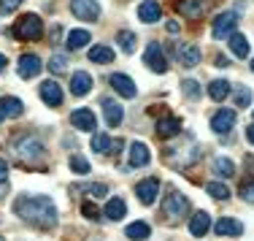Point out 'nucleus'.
<instances>
[{"mask_svg":"<svg viewBox=\"0 0 254 241\" xmlns=\"http://www.w3.org/2000/svg\"><path fill=\"white\" fill-rule=\"evenodd\" d=\"M14 214L19 220H25L27 225L49 231L57 225V206L52 203V198L46 195H22L14 201Z\"/></svg>","mask_w":254,"mask_h":241,"instance_id":"nucleus-1","label":"nucleus"},{"mask_svg":"<svg viewBox=\"0 0 254 241\" xmlns=\"http://www.w3.org/2000/svg\"><path fill=\"white\" fill-rule=\"evenodd\" d=\"M11 149H14L16 160L25 162V165H44V160H46V147L33 133L14 136L11 138Z\"/></svg>","mask_w":254,"mask_h":241,"instance_id":"nucleus-2","label":"nucleus"},{"mask_svg":"<svg viewBox=\"0 0 254 241\" xmlns=\"http://www.w3.org/2000/svg\"><path fill=\"white\" fill-rule=\"evenodd\" d=\"M162 212H165L168 222H181L187 214H190V201H187V195H181L179 190H168L165 201H162Z\"/></svg>","mask_w":254,"mask_h":241,"instance_id":"nucleus-3","label":"nucleus"},{"mask_svg":"<svg viewBox=\"0 0 254 241\" xmlns=\"http://www.w3.org/2000/svg\"><path fill=\"white\" fill-rule=\"evenodd\" d=\"M14 35L19 41H38L44 35V22L38 14H25L19 16V22L14 25Z\"/></svg>","mask_w":254,"mask_h":241,"instance_id":"nucleus-4","label":"nucleus"},{"mask_svg":"<svg viewBox=\"0 0 254 241\" xmlns=\"http://www.w3.org/2000/svg\"><path fill=\"white\" fill-rule=\"evenodd\" d=\"M235 25H238V16H235V11H225V14L214 16L211 33H214V38H227V35L235 33Z\"/></svg>","mask_w":254,"mask_h":241,"instance_id":"nucleus-5","label":"nucleus"},{"mask_svg":"<svg viewBox=\"0 0 254 241\" xmlns=\"http://www.w3.org/2000/svg\"><path fill=\"white\" fill-rule=\"evenodd\" d=\"M143 63H146L149 68L154 71V74H165V71H168V60H165V52H162V46L157 44V41H152V44H149L146 54H143Z\"/></svg>","mask_w":254,"mask_h":241,"instance_id":"nucleus-6","label":"nucleus"},{"mask_svg":"<svg viewBox=\"0 0 254 241\" xmlns=\"http://www.w3.org/2000/svg\"><path fill=\"white\" fill-rule=\"evenodd\" d=\"M70 11L84 22H95L100 16V5L95 0H70Z\"/></svg>","mask_w":254,"mask_h":241,"instance_id":"nucleus-7","label":"nucleus"},{"mask_svg":"<svg viewBox=\"0 0 254 241\" xmlns=\"http://www.w3.org/2000/svg\"><path fill=\"white\" fill-rule=\"evenodd\" d=\"M41 68H44V63H41L38 54H22L19 63H16V74H19L22 79H33V76H38Z\"/></svg>","mask_w":254,"mask_h":241,"instance_id":"nucleus-8","label":"nucleus"},{"mask_svg":"<svg viewBox=\"0 0 254 241\" xmlns=\"http://www.w3.org/2000/svg\"><path fill=\"white\" fill-rule=\"evenodd\" d=\"M235 119H238V114H235V108H222V111L214 114V119H211V128H214V133L225 136L233 130Z\"/></svg>","mask_w":254,"mask_h":241,"instance_id":"nucleus-9","label":"nucleus"},{"mask_svg":"<svg viewBox=\"0 0 254 241\" xmlns=\"http://www.w3.org/2000/svg\"><path fill=\"white\" fill-rule=\"evenodd\" d=\"M108 84H111V89H117L122 98H135L138 95V89H135V81L130 79V76H125V74H111L108 76Z\"/></svg>","mask_w":254,"mask_h":241,"instance_id":"nucleus-10","label":"nucleus"},{"mask_svg":"<svg viewBox=\"0 0 254 241\" xmlns=\"http://www.w3.org/2000/svg\"><path fill=\"white\" fill-rule=\"evenodd\" d=\"M70 125H73L76 130L92 133V130L98 128V119H95V114L89 111V108H76V111H70Z\"/></svg>","mask_w":254,"mask_h":241,"instance_id":"nucleus-11","label":"nucleus"},{"mask_svg":"<svg viewBox=\"0 0 254 241\" xmlns=\"http://www.w3.org/2000/svg\"><path fill=\"white\" fill-rule=\"evenodd\" d=\"M100 106H103V114H106V125H108V128H119L122 119H125L122 106H119L117 100H111V98H103Z\"/></svg>","mask_w":254,"mask_h":241,"instance_id":"nucleus-12","label":"nucleus"},{"mask_svg":"<svg viewBox=\"0 0 254 241\" xmlns=\"http://www.w3.org/2000/svg\"><path fill=\"white\" fill-rule=\"evenodd\" d=\"M41 92V100H44L46 106H60L63 103V87H60L57 81H44L38 87Z\"/></svg>","mask_w":254,"mask_h":241,"instance_id":"nucleus-13","label":"nucleus"},{"mask_svg":"<svg viewBox=\"0 0 254 241\" xmlns=\"http://www.w3.org/2000/svg\"><path fill=\"white\" fill-rule=\"evenodd\" d=\"M25 111V106H22L19 98H11V95H5V98H0V122H5V119H14L19 117V114Z\"/></svg>","mask_w":254,"mask_h":241,"instance_id":"nucleus-14","label":"nucleus"},{"mask_svg":"<svg viewBox=\"0 0 254 241\" xmlns=\"http://www.w3.org/2000/svg\"><path fill=\"white\" fill-rule=\"evenodd\" d=\"M157 192H160V182L157 179H143V182L135 184V195L141 198V203H154Z\"/></svg>","mask_w":254,"mask_h":241,"instance_id":"nucleus-15","label":"nucleus"},{"mask_svg":"<svg viewBox=\"0 0 254 241\" xmlns=\"http://www.w3.org/2000/svg\"><path fill=\"white\" fill-rule=\"evenodd\" d=\"M149 160H152V152H149L146 144L132 141L130 144V165L132 168H143V165H149Z\"/></svg>","mask_w":254,"mask_h":241,"instance_id":"nucleus-16","label":"nucleus"},{"mask_svg":"<svg viewBox=\"0 0 254 241\" xmlns=\"http://www.w3.org/2000/svg\"><path fill=\"white\" fill-rule=\"evenodd\" d=\"M214 233L216 236H241L244 233V225L233 217H222V220L214 222Z\"/></svg>","mask_w":254,"mask_h":241,"instance_id":"nucleus-17","label":"nucleus"},{"mask_svg":"<svg viewBox=\"0 0 254 241\" xmlns=\"http://www.w3.org/2000/svg\"><path fill=\"white\" fill-rule=\"evenodd\" d=\"M200 49L197 46H192V44H179V60H181V65L184 68H195L197 63H200Z\"/></svg>","mask_w":254,"mask_h":241,"instance_id":"nucleus-18","label":"nucleus"},{"mask_svg":"<svg viewBox=\"0 0 254 241\" xmlns=\"http://www.w3.org/2000/svg\"><path fill=\"white\" fill-rule=\"evenodd\" d=\"M208 228H211V217L205 214V212H195L192 214V220H190V233L195 239H203L205 233H208Z\"/></svg>","mask_w":254,"mask_h":241,"instance_id":"nucleus-19","label":"nucleus"},{"mask_svg":"<svg viewBox=\"0 0 254 241\" xmlns=\"http://www.w3.org/2000/svg\"><path fill=\"white\" fill-rule=\"evenodd\" d=\"M89 89H92V76H89L87 71L73 74V79H70V92H73L76 98H81V95H87Z\"/></svg>","mask_w":254,"mask_h":241,"instance_id":"nucleus-20","label":"nucleus"},{"mask_svg":"<svg viewBox=\"0 0 254 241\" xmlns=\"http://www.w3.org/2000/svg\"><path fill=\"white\" fill-rule=\"evenodd\" d=\"M181 133V122L176 117H162L157 122V136L160 138H176Z\"/></svg>","mask_w":254,"mask_h":241,"instance_id":"nucleus-21","label":"nucleus"},{"mask_svg":"<svg viewBox=\"0 0 254 241\" xmlns=\"http://www.w3.org/2000/svg\"><path fill=\"white\" fill-rule=\"evenodd\" d=\"M92 149L95 152H119V149H122V141H111L108 133H95L92 136Z\"/></svg>","mask_w":254,"mask_h":241,"instance_id":"nucleus-22","label":"nucleus"},{"mask_svg":"<svg viewBox=\"0 0 254 241\" xmlns=\"http://www.w3.org/2000/svg\"><path fill=\"white\" fill-rule=\"evenodd\" d=\"M125 214H127V203L122 198H108L106 209H103V217L106 220H122Z\"/></svg>","mask_w":254,"mask_h":241,"instance_id":"nucleus-23","label":"nucleus"},{"mask_svg":"<svg viewBox=\"0 0 254 241\" xmlns=\"http://www.w3.org/2000/svg\"><path fill=\"white\" fill-rule=\"evenodd\" d=\"M160 16H162L160 3H154V0H146V3L138 5V19L141 22H157Z\"/></svg>","mask_w":254,"mask_h":241,"instance_id":"nucleus-24","label":"nucleus"},{"mask_svg":"<svg viewBox=\"0 0 254 241\" xmlns=\"http://www.w3.org/2000/svg\"><path fill=\"white\" fill-rule=\"evenodd\" d=\"M179 11L184 16H190V19H200L203 11H205V3H203V0H181Z\"/></svg>","mask_w":254,"mask_h":241,"instance_id":"nucleus-25","label":"nucleus"},{"mask_svg":"<svg viewBox=\"0 0 254 241\" xmlns=\"http://www.w3.org/2000/svg\"><path fill=\"white\" fill-rule=\"evenodd\" d=\"M149 236H152V228H149V222L135 220V222H130V225H127V239L141 241V239H149Z\"/></svg>","mask_w":254,"mask_h":241,"instance_id":"nucleus-26","label":"nucleus"},{"mask_svg":"<svg viewBox=\"0 0 254 241\" xmlns=\"http://www.w3.org/2000/svg\"><path fill=\"white\" fill-rule=\"evenodd\" d=\"M214 176H222V179L235 176V162L230 158H225V155H219V158L214 160Z\"/></svg>","mask_w":254,"mask_h":241,"instance_id":"nucleus-27","label":"nucleus"},{"mask_svg":"<svg viewBox=\"0 0 254 241\" xmlns=\"http://www.w3.org/2000/svg\"><path fill=\"white\" fill-rule=\"evenodd\" d=\"M230 52H233L238 60L249 57V44H246V38H244L241 33H233V35H230Z\"/></svg>","mask_w":254,"mask_h":241,"instance_id":"nucleus-28","label":"nucleus"},{"mask_svg":"<svg viewBox=\"0 0 254 241\" xmlns=\"http://www.w3.org/2000/svg\"><path fill=\"white\" fill-rule=\"evenodd\" d=\"M230 81L227 79H216V81H211L208 84V95H211V100H225L227 95H230Z\"/></svg>","mask_w":254,"mask_h":241,"instance_id":"nucleus-29","label":"nucleus"},{"mask_svg":"<svg viewBox=\"0 0 254 241\" xmlns=\"http://www.w3.org/2000/svg\"><path fill=\"white\" fill-rule=\"evenodd\" d=\"M89 41H92V38H89V30H70V33H68V49H73V52L84 49Z\"/></svg>","mask_w":254,"mask_h":241,"instance_id":"nucleus-30","label":"nucleus"},{"mask_svg":"<svg viewBox=\"0 0 254 241\" xmlns=\"http://www.w3.org/2000/svg\"><path fill=\"white\" fill-rule=\"evenodd\" d=\"M89 60H92V63H111L114 60V49L111 46H106V44H100V46H92V49H89Z\"/></svg>","mask_w":254,"mask_h":241,"instance_id":"nucleus-31","label":"nucleus"},{"mask_svg":"<svg viewBox=\"0 0 254 241\" xmlns=\"http://www.w3.org/2000/svg\"><path fill=\"white\" fill-rule=\"evenodd\" d=\"M135 33H130V30H119V33H117V44L119 46H122V52L125 54H132V52H135Z\"/></svg>","mask_w":254,"mask_h":241,"instance_id":"nucleus-32","label":"nucleus"},{"mask_svg":"<svg viewBox=\"0 0 254 241\" xmlns=\"http://www.w3.org/2000/svg\"><path fill=\"white\" fill-rule=\"evenodd\" d=\"M205 190H208V195L216 198V201H227V198H230V190L222 182H208V184H205Z\"/></svg>","mask_w":254,"mask_h":241,"instance_id":"nucleus-33","label":"nucleus"},{"mask_svg":"<svg viewBox=\"0 0 254 241\" xmlns=\"http://www.w3.org/2000/svg\"><path fill=\"white\" fill-rule=\"evenodd\" d=\"M181 89H184V95H187L190 100H197V98H200V84H197L195 79H184V81H181Z\"/></svg>","mask_w":254,"mask_h":241,"instance_id":"nucleus-34","label":"nucleus"},{"mask_svg":"<svg viewBox=\"0 0 254 241\" xmlns=\"http://www.w3.org/2000/svg\"><path fill=\"white\" fill-rule=\"evenodd\" d=\"M233 95H235V106H238V108H246L252 103V89L249 87H235Z\"/></svg>","mask_w":254,"mask_h":241,"instance_id":"nucleus-35","label":"nucleus"},{"mask_svg":"<svg viewBox=\"0 0 254 241\" xmlns=\"http://www.w3.org/2000/svg\"><path fill=\"white\" fill-rule=\"evenodd\" d=\"M238 192H241V198H244V201L254 203V176L244 179V182H241V187H238Z\"/></svg>","mask_w":254,"mask_h":241,"instance_id":"nucleus-36","label":"nucleus"},{"mask_svg":"<svg viewBox=\"0 0 254 241\" xmlns=\"http://www.w3.org/2000/svg\"><path fill=\"white\" fill-rule=\"evenodd\" d=\"M49 71H52V74H65V71H68V57L54 54V57L49 60Z\"/></svg>","mask_w":254,"mask_h":241,"instance_id":"nucleus-37","label":"nucleus"},{"mask_svg":"<svg viewBox=\"0 0 254 241\" xmlns=\"http://www.w3.org/2000/svg\"><path fill=\"white\" fill-rule=\"evenodd\" d=\"M81 214L89 217V220H95V222H100V217H103V212L95 206L92 201H84V203H81Z\"/></svg>","mask_w":254,"mask_h":241,"instance_id":"nucleus-38","label":"nucleus"},{"mask_svg":"<svg viewBox=\"0 0 254 241\" xmlns=\"http://www.w3.org/2000/svg\"><path fill=\"white\" fill-rule=\"evenodd\" d=\"M70 168H73L76 173H81V176H84V173H89V162L84 160L81 155H73V158H70Z\"/></svg>","mask_w":254,"mask_h":241,"instance_id":"nucleus-39","label":"nucleus"},{"mask_svg":"<svg viewBox=\"0 0 254 241\" xmlns=\"http://www.w3.org/2000/svg\"><path fill=\"white\" fill-rule=\"evenodd\" d=\"M81 190L87 192V195H95V198H106V184H81Z\"/></svg>","mask_w":254,"mask_h":241,"instance_id":"nucleus-40","label":"nucleus"},{"mask_svg":"<svg viewBox=\"0 0 254 241\" xmlns=\"http://www.w3.org/2000/svg\"><path fill=\"white\" fill-rule=\"evenodd\" d=\"M22 5V0H0V14H11Z\"/></svg>","mask_w":254,"mask_h":241,"instance_id":"nucleus-41","label":"nucleus"},{"mask_svg":"<svg viewBox=\"0 0 254 241\" xmlns=\"http://www.w3.org/2000/svg\"><path fill=\"white\" fill-rule=\"evenodd\" d=\"M8 179V165H5V160H0V184Z\"/></svg>","mask_w":254,"mask_h":241,"instance_id":"nucleus-42","label":"nucleus"},{"mask_svg":"<svg viewBox=\"0 0 254 241\" xmlns=\"http://www.w3.org/2000/svg\"><path fill=\"white\" fill-rule=\"evenodd\" d=\"M165 30H168V33H171V35H176V33H179V22L168 19V22H165Z\"/></svg>","mask_w":254,"mask_h":241,"instance_id":"nucleus-43","label":"nucleus"},{"mask_svg":"<svg viewBox=\"0 0 254 241\" xmlns=\"http://www.w3.org/2000/svg\"><path fill=\"white\" fill-rule=\"evenodd\" d=\"M60 33H63V25H54V30H52V44L57 46V41H60Z\"/></svg>","mask_w":254,"mask_h":241,"instance_id":"nucleus-44","label":"nucleus"},{"mask_svg":"<svg viewBox=\"0 0 254 241\" xmlns=\"http://www.w3.org/2000/svg\"><path fill=\"white\" fill-rule=\"evenodd\" d=\"M246 138H249V144H254V125H252L249 130H246Z\"/></svg>","mask_w":254,"mask_h":241,"instance_id":"nucleus-45","label":"nucleus"},{"mask_svg":"<svg viewBox=\"0 0 254 241\" xmlns=\"http://www.w3.org/2000/svg\"><path fill=\"white\" fill-rule=\"evenodd\" d=\"M5 63H8V60H5V54H0V71L5 68Z\"/></svg>","mask_w":254,"mask_h":241,"instance_id":"nucleus-46","label":"nucleus"},{"mask_svg":"<svg viewBox=\"0 0 254 241\" xmlns=\"http://www.w3.org/2000/svg\"><path fill=\"white\" fill-rule=\"evenodd\" d=\"M252 71H254V60H252Z\"/></svg>","mask_w":254,"mask_h":241,"instance_id":"nucleus-47","label":"nucleus"},{"mask_svg":"<svg viewBox=\"0 0 254 241\" xmlns=\"http://www.w3.org/2000/svg\"><path fill=\"white\" fill-rule=\"evenodd\" d=\"M0 241H3V236H0Z\"/></svg>","mask_w":254,"mask_h":241,"instance_id":"nucleus-48","label":"nucleus"}]
</instances>
